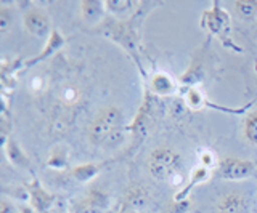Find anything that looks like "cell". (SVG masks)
I'll list each match as a JSON object with an SVG mask.
<instances>
[{
	"label": "cell",
	"instance_id": "obj_10",
	"mask_svg": "<svg viewBox=\"0 0 257 213\" xmlns=\"http://www.w3.org/2000/svg\"><path fill=\"white\" fill-rule=\"evenodd\" d=\"M64 44H66V38L63 37V34L60 32L58 29H53L52 34L48 36V38H47V42L44 45L42 52H40L39 54H36V56H32V58L24 61L23 69H32L34 66L40 64V62L47 61L50 56H53L55 53H58L64 46Z\"/></svg>",
	"mask_w": 257,
	"mask_h": 213
},
{
	"label": "cell",
	"instance_id": "obj_18",
	"mask_svg": "<svg viewBox=\"0 0 257 213\" xmlns=\"http://www.w3.org/2000/svg\"><path fill=\"white\" fill-rule=\"evenodd\" d=\"M206 78V72L203 69V64L198 61H193L191 64L188 66V69L180 76L179 78V85L180 88H198V85H201L204 82Z\"/></svg>",
	"mask_w": 257,
	"mask_h": 213
},
{
	"label": "cell",
	"instance_id": "obj_24",
	"mask_svg": "<svg viewBox=\"0 0 257 213\" xmlns=\"http://www.w3.org/2000/svg\"><path fill=\"white\" fill-rule=\"evenodd\" d=\"M198 159H199V165H203V167L212 170L214 167H217L219 165V162H217V156L214 151H211V149H199L198 151Z\"/></svg>",
	"mask_w": 257,
	"mask_h": 213
},
{
	"label": "cell",
	"instance_id": "obj_14",
	"mask_svg": "<svg viewBox=\"0 0 257 213\" xmlns=\"http://www.w3.org/2000/svg\"><path fill=\"white\" fill-rule=\"evenodd\" d=\"M79 10L82 21L92 29L101 24L104 18L108 16L106 6H104V2H101V0H82L79 4Z\"/></svg>",
	"mask_w": 257,
	"mask_h": 213
},
{
	"label": "cell",
	"instance_id": "obj_23",
	"mask_svg": "<svg viewBox=\"0 0 257 213\" xmlns=\"http://www.w3.org/2000/svg\"><path fill=\"white\" fill-rule=\"evenodd\" d=\"M13 26V10L7 4L0 5V32L8 34Z\"/></svg>",
	"mask_w": 257,
	"mask_h": 213
},
{
	"label": "cell",
	"instance_id": "obj_7",
	"mask_svg": "<svg viewBox=\"0 0 257 213\" xmlns=\"http://www.w3.org/2000/svg\"><path fill=\"white\" fill-rule=\"evenodd\" d=\"M257 170L254 160L241 157H223L217 165V176L227 181H241L252 176Z\"/></svg>",
	"mask_w": 257,
	"mask_h": 213
},
{
	"label": "cell",
	"instance_id": "obj_13",
	"mask_svg": "<svg viewBox=\"0 0 257 213\" xmlns=\"http://www.w3.org/2000/svg\"><path fill=\"white\" fill-rule=\"evenodd\" d=\"M150 202V192L147 188L134 184L125 191L122 200H120L119 208L128 210L131 213H140L142 210L147 208Z\"/></svg>",
	"mask_w": 257,
	"mask_h": 213
},
{
	"label": "cell",
	"instance_id": "obj_6",
	"mask_svg": "<svg viewBox=\"0 0 257 213\" xmlns=\"http://www.w3.org/2000/svg\"><path fill=\"white\" fill-rule=\"evenodd\" d=\"M111 207V197L100 184H93L88 191L71 204V213H106Z\"/></svg>",
	"mask_w": 257,
	"mask_h": 213
},
{
	"label": "cell",
	"instance_id": "obj_9",
	"mask_svg": "<svg viewBox=\"0 0 257 213\" xmlns=\"http://www.w3.org/2000/svg\"><path fill=\"white\" fill-rule=\"evenodd\" d=\"M249 210H251L249 197L239 191L223 192L215 205L217 213H249Z\"/></svg>",
	"mask_w": 257,
	"mask_h": 213
},
{
	"label": "cell",
	"instance_id": "obj_19",
	"mask_svg": "<svg viewBox=\"0 0 257 213\" xmlns=\"http://www.w3.org/2000/svg\"><path fill=\"white\" fill-rule=\"evenodd\" d=\"M104 164H82L77 165V167L71 168L69 175L72 176V180H76L77 183H90V181L95 180V176H98V173L101 172V167Z\"/></svg>",
	"mask_w": 257,
	"mask_h": 213
},
{
	"label": "cell",
	"instance_id": "obj_22",
	"mask_svg": "<svg viewBox=\"0 0 257 213\" xmlns=\"http://www.w3.org/2000/svg\"><path fill=\"white\" fill-rule=\"evenodd\" d=\"M243 136L251 146H257V108L251 109L243 119Z\"/></svg>",
	"mask_w": 257,
	"mask_h": 213
},
{
	"label": "cell",
	"instance_id": "obj_11",
	"mask_svg": "<svg viewBox=\"0 0 257 213\" xmlns=\"http://www.w3.org/2000/svg\"><path fill=\"white\" fill-rule=\"evenodd\" d=\"M147 82H148V92L153 96H158V98L172 96V94L179 93L182 90L179 82H175L167 72H161V70L153 74Z\"/></svg>",
	"mask_w": 257,
	"mask_h": 213
},
{
	"label": "cell",
	"instance_id": "obj_30",
	"mask_svg": "<svg viewBox=\"0 0 257 213\" xmlns=\"http://www.w3.org/2000/svg\"><path fill=\"white\" fill-rule=\"evenodd\" d=\"M117 213H131V212H128V210H124V208H119Z\"/></svg>",
	"mask_w": 257,
	"mask_h": 213
},
{
	"label": "cell",
	"instance_id": "obj_27",
	"mask_svg": "<svg viewBox=\"0 0 257 213\" xmlns=\"http://www.w3.org/2000/svg\"><path fill=\"white\" fill-rule=\"evenodd\" d=\"M191 207V202L188 200H182V202H172V205L169 207V213H187L188 208Z\"/></svg>",
	"mask_w": 257,
	"mask_h": 213
},
{
	"label": "cell",
	"instance_id": "obj_5",
	"mask_svg": "<svg viewBox=\"0 0 257 213\" xmlns=\"http://www.w3.org/2000/svg\"><path fill=\"white\" fill-rule=\"evenodd\" d=\"M183 101L185 106L191 111H201V109H214V111H220L225 114H235V116H246L251 108L254 106L252 101H249L244 106H236V108H228V106H222L217 104V102L207 100L206 94L201 92L199 88H188L183 92Z\"/></svg>",
	"mask_w": 257,
	"mask_h": 213
},
{
	"label": "cell",
	"instance_id": "obj_26",
	"mask_svg": "<svg viewBox=\"0 0 257 213\" xmlns=\"http://www.w3.org/2000/svg\"><path fill=\"white\" fill-rule=\"evenodd\" d=\"M0 213H20V208L7 196H4L0 199Z\"/></svg>",
	"mask_w": 257,
	"mask_h": 213
},
{
	"label": "cell",
	"instance_id": "obj_20",
	"mask_svg": "<svg viewBox=\"0 0 257 213\" xmlns=\"http://www.w3.org/2000/svg\"><path fill=\"white\" fill-rule=\"evenodd\" d=\"M47 167L53 168V170H66L69 167V154H68V148L56 144L48 154L47 159Z\"/></svg>",
	"mask_w": 257,
	"mask_h": 213
},
{
	"label": "cell",
	"instance_id": "obj_15",
	"mask_svg": "<svg viewBox=\"0 0 257 213\" xmlns=\"http://www.w3.org/2000/svg\"><path fill=\"white\" fill-rule=\"evenodd\" d=\"M211 176H212V170L203 167V165H198V167H195L191 170L188 183L185 184L183 188H180L179 191L174 194V200L175 202L188 200V197H190L193 189H195L196 186H199V184L206 183V181H209V180H211Z\"/></svg>",
	"mask_w": 257,
	"mask_h": 213
},
{
	"label": "cell",
	"instance_id": "obj_17",
	"mask_svg": "<svg viewBox=\"0 0 257 213\" xmlns=\"http://www.w3.org/2000/svg\"><path fill=\"white\" fill-rule=\"evenodd\" d=\"M140 4L142 2H134V0H104L108 16L119 18V20L131 18L139 10Z\"/></svg>",
	"mask_w": 257,
	"mask_h": 213
},
{
	"label": "cell",
	"instance_id": "obj_21",
	"mask_svg": "<svg viewBox=\"0 0 257 213\" xmlns=\"http://www.w3.org/2000/svg\"><path fill=\"white\" fill-rule=\"evenodd\" d=\"M233 12L243 21H252L257 18V0H235Z\"/></svg>",
	"mask_w": 257,
	"mask_h": 213
},
{
	"label": "cell",
	"instance_id": "obj_8",
	"mask_svg": "<svg viewBox=\"0 0 257 213\" xmlns=\"http://www.w3.org/2000/svg\"><path fill=\"white\" fill-rule=\"evenodd\" d=\"M23 26L31 36L47 37L52 34V20L42 6H29L23 14Z\"/></svg>",
	"mask_w": 257,
	"mask_h": 213
},
{
	"label": "cell",
	"instance_id": "obj_28",
	"mask_svg": "<svg viewBox=\"0 0 257 213\" xmlns=\"http://www.w3.org/2000/svg\"><path fill=\"white\" fill-rule=\"evenodd\" d=\"M42 85H44V82H42V77L34 76V77L31 78V82H29V88L36 93V92H39L40 88H42Z\"/></svg>",
	"mask_w": 257,
	"mask_h": 213
},
{
	"label": "cell",
	"instance_id": "obj_25",
	"mask_svg": "<svg viewBox=\"0 0 257 213\" xmlns=\"http://www.w3.org/2000/svg\"><path fill=\"white\" fill-rule=\"evenodd\" d=\"M61 98L64 101V104H76L79 100V92L74 85H66L61 92Z\"/></svg>",
	"mask_w": 257,
	"mask_h": 213
},
{
	"label": "cell",
	"instance_id": "obj_12",
	"mask_svg": "<svg viewBox=\"0 0 257 213\" xmlns=\"http://www.w3.org/2000/svg\"><path fill=\"white\" fill-rule=\"evenodd\" d=\"M24 188L29 192V200L32 207L37 210V213H47L55 202V196L50 194L47 189L42 186V183L34 176L31 183H24Z\"/></svg>",
	"mask_w": 257,
	"mask_h": 213
},
{
	"label": "cell",
	"instance_id": "obj_16",
	"mask_svg": "<svg viewBox=\"0 0 257 213\" xmlns=\"http://www.w3.org/2000/svg\"><path fill=\"white\" fill-rule=\"evenodd\" d=\"M4 151L12 165H15V167H18V168H28L32 173V164H31L29 156L23 151L21 146L18 144V141L15 138H10L4 144Z\"/></svg>",
	"mask_w": 257,
	"mask_h": 213
},
{
	"label": "cell",
	"instance_id": "obj_2",
	"mask_svg": "<svg viewBox=\"0 0 257 213\" xmlns=\"http://www.w3.org/2000/svg\"><path fill=\"white\" fill-rule=\"evenodd\" d=\"M127 127L119 106L108 104L93 116L87 127V140L95 148H114L124 141Z\"/></svg>",
	"mask_w": 257,
	"mask_h": 213
},
{
	"label": "cell",
	"instance_id": "obj_4",
	"mask_svg": "<svg viewBox=\"0 0 257 213\" xmlns=\"http://www.w3.org/2000/svg\"><path fill=\"white\" fill-rule=\"evenodd\" d=\"M148 168L155 180L169 183L177 173H182V156L169 146H159L148 157Z\"/></svg>",
	"mask_w": 257,
	"mask_h": 213
},
{
	"label": "cell",
	"instance_id": "obj_1",
	"mask_svg": "<svg viewBox=\"0 0 257 213\" xmlns=\"http://www.w3.org/2000/svg\"><path fill=\"white\" fill-rule=\"evenodd\" d=\"M156 6H159L158 2H142L139 10H137L131 18L119 20V18L106 16L101 24L92 29L93 34H100L103 37L109 38L111 42H114L124 52L131 54L145 80H148V78H147V72L143 70L142 61H140L142 26H143L145 20H147L148 13L153 8H156Z\"/></svg>",
	"mask_w": 257,
	"mask_h": 213
},
{
	"label": "cell",
	"instance_id": "obj_29",
	"mask_svg": "<svg viewBox=\"0 0 257 213\" xmlns=\"http://www.w3.org/2000/svg\"><path fill=\"white\" fill-rule=\"evenodd\" d=\"M20 213H37V210L34 207H31V205H21Z\"/></svg>",
	"mask_w": 257,
	"mask_h": 213
},
{
	"label": "cell",
	"instance_id": "obj_3",
	"mask_svg": "<svg viewBox=\"0 0 257 213\" xmlns=\"http://www.w3.org/2000/svg\"><path fill=\"white\" fill-rule=\"evenodd\" d=\"M199 28L207 32L209 36L215 37L220 42L223 48H227L233 53H243L244 50L235 42L231 36V18L228 12L220 5V2L214 0L211 8L204 10L199 18Z\"/></svg>",
	"mask_w": 257,
	"mask_h": 213
}]
</instances>
